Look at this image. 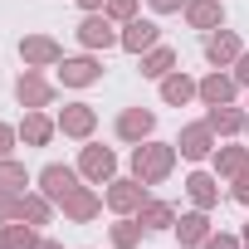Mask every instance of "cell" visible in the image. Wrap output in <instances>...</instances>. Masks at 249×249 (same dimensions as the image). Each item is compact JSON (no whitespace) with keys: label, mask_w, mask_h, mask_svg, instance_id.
Listing matches in <instances>:
<instances>
[{"label":"cell","mask_w":249,"mask_h":249,"mask_svg":"<svg viewBox=\"0 0 249 249\" xmlns=\"http://www.w3.org/2000/svg\"><path fill=\"white\" fill-rule=\"evenodd\" d=\"M166 98H171V103H186V98H191V83H186V78H166Z\"/></svg>","instance_id":"8"},{"label":"cell","mask_w":249,"mask_h":249,"mask_svg":"<svg viewBox=\"0 0 249 249\" xmlns=\"http://www.w3.org/2000/svg\"><path fill=\"white\" fill-rule=\"evenodd\" d=\"M44 249H54V244H44Z\"/></svg>","instance_id":"27"},{"label":"cell","mask_w":249,"mask_h":249,"mask_svg":"<svg viewBox=\"0 0 249 249\" xmlns=\"http://www.w3.org/2000/svg\"><path fill=\"white\" fill-rule=\"evenodd\" d=\"M239 196H244V200H249V176H244V186H239Z\"/></svg>","instance_id":"25"},{"label":"cell","mask_w":249,"mask_h":249,"mask_svg":"<svg viewBox=\"0 0 249 249\" xmlns=\"http://www.w3.org/2000/svg\"><path fill=\"white\" fill-rule=\"evenodd\" d=\"M152 39H157V30H152V25H132V30H127V49H147Z\"/></svg>","instance_id":"5"},{"label":"cell","mask_w":249,"mask_h":249,"mask_svg":"<svg viewBox=\"0 0 249 249\" xmlns=\"http://www.w3.org/2000/svg\"><path fill=\"white\" fill-rule=\"evenodd\" d=\"M186 157H205V132L196 127V132H186V147H181Z\"/></svg>","instance_id":"9"},{"label":"cell","mask_w":249,"mask_h":249,"mask_svg":"<svg viewBox=\"0 0 249 249\" xmlns=\"http://www.w3.org/2000/svg\"><path fill=\"white\" fill-rule=\"evenodd\" d=\"M210 249H234V244L230 239H210Z\"/></svg>","instance_id":"22"},{"label":"cell","mask_w":249,"mask_h":249,"mask_svg":"<svg viewBox=\"0 0 249 249\" xmlns=\"http://www.w3.org/2000/svg\"><path fill=\"white\" fill-rule=\"evenodd\" d=\"M25 137H30V142H44V137H49V122H44V117H30V122H25Z\"/></svg>","instance_id":"11"},{"label":"cell","mask_w":249,"mask_h":249,"mask_svg":"<svg viewBox=\"0 0 249 249\" xmlns=\"http://www.w3.org/2000/svg\"><path fill=\"white\" fill-rule=\"evenodd\" d=\"M166 69H171V54H152V59H147V69H142V73H152V78H161V73H166Z\"/></svg>","instance_id":"13"},{"label":"cell","mask_w":249,"mask_h":249,"mask_svg":"<svg viewBox=\"0 0 249 249\" xmlns=\"http://www.w3.org/2000/svg\"><path fill=\"white\" fill-rule=\"evenodd\" d=\"M215 20V5H196V25H210Z\"/></svg>","instance_id":"20"},{"label":"cell","mask_w":249,"mask_h":249,"mask_svg":"<svg viewBox=\"0 0 249 249\" xmlns=\"http://www.w3.org/2000/svg\"><path fill=\"white\" fill-rule=\"evenodd\" d=\"M83 5H98V0H83Z\"/></svg>","instance_id":"26"},{"label":"cell","mask_w":249,"mask_h":249,"mask_svg":"<svg viewBox=\"0 0 249 249\" xmlns=\"http://www.w3.org/2000/svg\"><path fill=\"white\" fill-rule=\"evenodd\" d=\"M20 98H30V103H44V83H35V78L25 83V78H20Z\"/></svg>","instance_id":"15"},{"label":"cell","mask_w":249,"mask_h":249,"mask_svg":"<svg viewBox=\"0 0 249 249\" xmlns=\"http://www.w3.org/2000/svg\"><path fill=\"white\" fill-rule=\"evenodd\" d=\"M205 234V220L196 215V220H181V239H200Z\"/></svg>","instance_id":"16"},{"label":"cell","mask_w":249,"mask_h":249,"mask_svg":"<svg viewBox=\"0 0 249 249\" xmlns=\"http://www.w3.org/2000/svg\"><path fill=\"white\" fill-rule=\"evenodd\" d=\"M210 59H234V39H230V35L210 39Z\"/></svg>","instance_id":"7"},{"label":"cell","mask_w":249,"mask_h":249,"mask_svg":"<svg viewBox=\"0 0 249 249\" xmlns=\"http://www.w3.org/2000/svg\"><path fill=\"white\" fill-rule=\"evenodd\" d=\"M5 142H10V132H5V127H0V152H5Z\"/></svg>","instance_id":"24"},{"label":"cell","mask_w":249,"mask_h":249,"mask_svg":"<svg viewBox=\"0 0 249 249\" xmlns=\"http://www.w3.org/2000/svg\"><path fill=\"white\" fill-rule=\"evenodd\" d=\"M157 5H161V10H171V5H181V0H157Z\"/></svg>","instance_id":"23"},{"label":"cell","mask_w":249,"mask_h":249,"mask_svg":"<svg viewBox=\"0 0 249 249\" xmlns=\"http://www.w3.org/2000/svg\"><path fill=\"white\" fill-rule=\"evenodd\" d=\"M88 122H93V117H88L83 107H73V112L64 117V127H69V132H88Z\"/></svg>","instance_id":"10"},{"label":"cell","mask_w":249,"mask_h":249,"mask_svg":"<svg viewBox=\"0 0 249 249\" xmlns=\"http://www.w3.org/2000/svg\"><path fill=\"white\" fill-rule=\"evenodd\" d=\"M83 166H88V171H93V176H107V171H112V157H107V152H98V147H93V152H88V157H83Z\"/></svg>","instance_id":"6"},{"label":"cell","mask_w":249,"mask_h":249,"mask_svg":"<svg viewBox=\"0 0 249 249\" xmlns=\"http://www.w3.org/2000/svg\"><path fill=\"white\" fill-rule=\"evenodd\" d=\"M142 132H152V112H127L122 117V137H142Z\"/></svg>","instance_id":"2"},{"label":"cell","mask_w":249,"mask_h":249,"mask_svg":"<svg viewBox=\"0 0 249 249\" xmlns=\"http://www.w3.org/2000/svg\"><path fill=\"white\" fill-rule=\"evenodd\" d=\"M205 98H210V103H225V98H230V83H225V78H210V83H205Z\"/></svg>","instance_id":"14"},{"label":"cell","mask_w":249,"mask_h":249,"mask_svg":"<svg viewBox=\"0 0 249 249\" xmlns=\"http://www.w3.org/2000/svg\"><path fill=\"white\" fill-rule=\"evenodd\" d=\"M147 220H152V225H166V220H171V210H166V205H152V210H147Z\"/></svg>","instance_id":"18"},{"label":"cell","mask_w":249,"mask_h":249,"mask_svg":"<svg viewBox=\"0 0 249 249\" xmlns=\"http://www.w3.org/2000/svg\"><path fill=\"white\" fill-rule=\"evenodd\" d=\"M44 191H49V196H59V200H69V196H73V171L49 166V171H44Z\"/></svg>","instance_id":"1"},{"label":"cell","mask_w":249,"mask_h":249,"mask_svg":"<svg viewBox=\"0 0 249 249\" xmlns=\"http://www.w3.org/2000/svg\"><path fill=\"white\" fill-rule=\"evenodd\" d=\"M25 54H30V59H54V44H49V39H30Z\"/></svg>","instance_id":"12"},{"label":"cell","mask_w":249,"mask_h":249,"mask_svg":"<svg viewBox=\"0 0 249 249\" xmlns=\"http://www.w3.org/2000/svg\"><path fill=\"white\" fill-rule=\"evenodd\" d=\"M239 78H244V83H249V59H239Z\"/></svg>","instance_id":"21"},{"label":"cell","mask_w":249,"mask_h":249,"mask_svg":"<svg viewBox=\"0 0 249 249\" xmlns=\"http://www.w3.org/2000/svg\"><path fill=\"white\" fill-rule=\"evenodd\" d=\"M98 69L88 64V59H73V64H64V83H88Z\"/></svg>","instance_id":"3"},{"label":"cell","mask_w":249,"mask_h":249,"mask_svg":"<svg viewBox=\"0 0 249 249\" xmlns=\"http://www.w3.org/2000/svg\"><path fill=\"white\" fill-rule=\"evenodd\" d=\"M83 44H112V30H107L103 20H88V25H83Z\"/></svg>","instance_id":"4"},{"label":"cell","mask_w":249,"mask_h":249,"mask_svg":"<svg viewBox=\"0 0 249 249\" xmlns=\"http://www.w3.org/2000/svg\"><path fill=\"white\" fill-rule=\"evenodd\" d=\"M191 191H196V200H210V196H215V191H210V176H196Z\"/></svg>","instance_id":"17"},{"label":"cell","mask_w":249,"mask_h":249,"mask_svg":"<svg viewBox=\"0 0 249 249\" xmlns=\"http://www.w3.org/2000/svg\"><path fill=\"white\" fill-rule=\"evenodd\" d=\"M5 244H10V249H25V244H30V234H25V230H10V234H5Z\"/></svg>","instance_id":"19"}]
</instances>
